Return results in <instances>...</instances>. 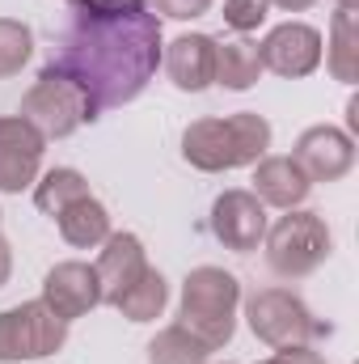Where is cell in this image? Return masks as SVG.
Listing matches in <instances>:
<instances>
[{
  "instance_id": "obj_1",
  "label": "cell",
  "mask_w": 359,
  "mask_h": 364,
  "mask_svg": "<svg viewBox=\"0 0 359 364\" xmlns=\"http://www.w3.org/2000/svg\"><path fill=\"white\" fill-rule=\"evenodd\" d=\"M161 64V17L136 0L127 9H85L77 4L72 26L51 60L55 73L72 77L97 110L127 106L148 90Z\"/></svg>"
},
{
  "instance_id": "obj_2",
  "label": "cell",
  "mask_w": 359,
  "mask_h": 364,
  "mask_svg": "<svg viewBox=\"0 0 359 364\" xmlns=\"http://www.w3.org/2000/svg\"><path fill=\"white\" fill-rule=\"evenodd\" d=\"M270 149V123L254 110H237L224 119H194L182 132V157L203 174H224L263 161Z\"/></svg>"
},
{
  "instance_id": "obj_3",
  "label": "cell",
  "mask_w": 359,
  "mask_h": 364,
  "mask_svg": "<svg viewBox=\"0 0 359 364\" xmlns=\"http://www.w3.org/2000/svg\"><path fill=\"white\" fill-rule=\"evenodd\" d=\"M237 305H241L237 275L224 272V267H194L182 284L178 326L190 331L207 352H216L237 331Z\"/></svg>"
},
{
  "instance_id": "obj_4",
  "label": "cell",
  "mask_w": 359,
  "mask_h": 364,
  "mask_svg": "<svg viewBox=\"0 0 359 364\" xmlns=\"http://www.w3.org/2000/svg\"><path fill=\"white\" fill-rule=\"evenodd\" d=\"M43 140H64V136H72L77 127H85L97 119V106H93V97L72 77H64V73H55L51 64L43 68V77L34 81V90L21 97V110H17Z\"/></svg>"
},
{
  "instance_id": "obj_5",
  "label": "cell",
  "mask_w": 359,
  "mask_h": 364,
  "mask_svg": "<svg viewBox=\"0 0 359 364\" xmlns=\"http://www.w3.org/2000/svg\"><path fill=\"white\" fill-rule=\"evenodd\" d=\"M245 318H250V331L267 343V348H304L321 335H330L326 322H317L309 314V305L287 292V288H263L245 301Z\"/></svg>"
},
{
  "instance_id": "obj_6",
  "label": "cell",
  "mask_w": 359,
  "mask_h": 364,
  "mask_svg": "<svg viewBox=\"0 0 359 364\" xmlns=\"http://www.w3.org/2000/svg\"><path fill=\"white\" fill-rule=\"evenodd\" d=\"M330 229L317 212H292L267 233V263L283 279H304L330 259Z\"/></svg>"
},
{
  "instance_id": "obj_7",
  "label": "cell",
  "mask_w": 359,
  "mask_h": 364,
  "mask_svg": "<svg viewBox=\"0 0 359 364\" xmlns=\"http://www.w3.org/2000/svg\"><path fill=\"white\" fill-rule=\"evenodd\" d=\"M68 343V322L55 318L43 301L0 309V364L43 360Z\"/></svg>"
},
{
  "instance_id": "obj_8",
  "label": "cell",
  "mask_w": 359,
  "mask_h": 364,
  "mask_svg": "<svg viewBox=\"0 0 359 364\" xmlns=\"http://www.w3.org/2000/svg\"><path fill=\"white\" fill-rule=\"evenodd\" d=\"M211 233L224 250L250 255L267 237V208L254 191H224L211 203Z\"/></svg>"
},
{
  "instance_id": "obj_9",
  "label": "cell",
  "mask_w": 359,
  "mask_h": 364,
  "mask_svg": "<svg viewBox=\"0 0 359 364\" xmlns=\"http://www.w3.org/2000/svg\"><path fill=\"white\" fill-rule=\"evenodd\" d=\"M258 60L263 68L275 77H287V81H300L309 73H317L321 64V34L304 21H283L267 34V43L258 47Z\"/></svg>"
},
{
  "instance_id": "obj_10",
  "label": "cell",
  "mask_w": 359,
  "mask_h": 364,
  "mask_svg": "<svg viewBox=\"0 0 359 364\" xmlns=\"http://www.w3.org/2000/svg\"><path fill=\"white\" fill-rule=\"evenodd\" d=\"M43 149H47V140L21 114L0 119V191L4 195H21L30 182H38Z\"/></svg>"
},
{
  "instance_id": "obj_11",
  "label": "cell",
  "mask_w": 359,
  "mask_h": 364,
  "mask_svg": "<svg viewBox=\"0 0 359 364\" xmlns=\"http://www.w3.org/2000/svg\"><path fill=\"white\" fill-rule=\"evenodd\" d=\"M292 161L304 170L309 182H338V178H347L351 166H355V140L347 132L321 123V127H309L296 140V157Z\"/></svg>"
},
{
  "instance_id": "obj_12",
  "label": "cell",
  "mask_w": 359,
  "mask_h": 364,
  "mask_svg": "<svg viewBox=\"0 0 359 364\" xmlns=\"http://www.w3.org/2000/svg\"><path fill=\"white\" fill-rule=\"evenodd\" d=\"M43 305L72 322V318H85L89 309L101 305V288H97V272L89 263H55L47 279H43Z\"/></svg>"
},
{
  "instance_id": "obj_13",
  "label": "cell",
  "mask_w": 359,
  "mask_h": 364,
  "mask_svg": "<svg viewBox=\"0 0 359 364\" xmlns=\"http://www.w3.org/2000/svg\"><path fill=\"white\" fill-rule=\"evenodd\" d=\"M106 250H101V259H97V288H101V301L106 305H114L140 275L148 272V259H144V246H140V237L136 233H110L106 242H101Z\"/></svg>"
},
{
  "instance_id": "obj_14",
  "label": "cell",
  "mask_w": 359,
  "mask_h": 364,
  "mask_svg": "<svg viewBox=\"0 0 359 364\" xmlns=\"http://www.w3.org/2000/svg\"><path fill=\"white\" fill-rule=\"evenodd\" d=\"M211 68H216V38L207 34H182L165 51V73L182 93H203L211 85Z\"/></svg>"
},
{
  "instance_id": "obj_15",
  "label": "cell",
  "mask_w": 359,
  "mask_h": 364,
  "mask_svg": "<svg viewBox=\"0 0 359 364\" xmlns=\"http://www.w3.org/2000/svg\"><path fill=\"white\" fill-rule=\"evenodd\" d=\"M309 186L313 182L304 178V170L292 161V157H263V161H254V195L270 203V208H296V203H304V195H309Z\"/></svg>"
},
{
  "instance_id": "obj_16",
  "label": "cell",
  "mask_w": 359,
  "mask_h": 364,
  "mask_svg": "<svg viewBox=\"0 0 359 364\" xmlns=\"http://www.w3.org/2000/svg\"><path fill=\"white\" fill-rule=\"evenodd\" d=\"M263 77V60H258V43H216V68H211V85H224V90L241 93L254 90Z\"/></svg>"
},
{
  "instance_id": "obj_17",
  "label": "cell",
  "mask_w": 359,
  "mask_h": 364,
  "mask_svg": "<svg viewBox=\"0 0 359 364\" xmlns=\"http://www.w3.org/2000/svg\"><path fill=\"white\" fill-rule=\"evenodd\" d=\"M55 220H60L64 242L77 246V250H93V246H101V242L110 237V212H106V203H97L93 195L68 203Z\"/></svg>"
},
{
  "instance_id": "obj_18",
  "label": "cell",
  "mask_w": 359,
  "mask_h": 364,
  "mask_svg": "<svg viewBox=\"0 0 359 364\" xmlns=\"http://www.w3.org/2000/svg\"><path fill=\"white\" fill-rule=\"evenodd\" d=\"M165 301H170V284H165V275L148 267V272L140 275V279L114 301V309H118L127 322H153V318H161Z\"/></svg>"
},
{
  "instance_id": "obj_19",
  "label": "cell",
  "mask_w": 359,
  "mask_h": 364,
  "mask_svg": "<svg viewBox=\"0 0 359 364\" xmlns=\"http://www.w3.org/2000/svg\"><path fill=\"white\" fill-rule=\"evenodd\" d=\"M330 73L347 85H355L359 77V21L355 9H338L334 13V30H330Z\"/></svg>"
},
{
  "instance_id": "obj_20",
  "label": "cell",
  "mask_w": 359,
  "mask_h": 364,
  "mask_svg": "<svg viewBox=\"0 0 359 364\" xmlns=\"http://www.w3.org/2000/svg\"><path fill=\"white\" fill-rule=\"evenodd\" d=\"M85 195H89V182H85L81 170H51V174H43V182L34 186V203L47 216H60L68 203H77Z\"/></svg>"
},
{
  "instance_id": "obj_21",
  "label": "cell",
  "mask_w": 359,
  "mask_h": 364,
  "mask_svg": "<svg viewBox=\"0 0 359 364\" xmlns=\"http://www.w3.org/2000/svg\"><path fill=\"white\" fill-rule=\"evenodd\" d=\"M207 348L190 335V331H182L178 322L174 326H165L153 343H148V364H207Z\"/></svg>"
},
{
  "instance_id": "obj_22",
  "label": "cell",
  "mask_w": 359,
  "mask_h": 364,
  "mask_svg": "<svg viewBox=\"0 0 359 364\" xmlns=\"http://www.w3.org/2000/svg\"><path fill=\"white\" fill-rule=\"evenodd\" d=\"M34 55V34L26 21H13V17H0V81L4 77H17Z\"/></svg>"
},
{
  "instance_id": "obj_23",
  "label": "cell",
  "mask_w": 359,
  "mask_h": 364,
  "mask_svg": "<svg viewBox=\"0 0 359 364\" xmlns=\"http://www.w3.org/2000/svg\"><path fill=\"white\" fill-rule=\"evenodd\" d=\"M270 0H224V26L237 34H250L267 21Z\"/></svg>"
},
{
  "instance_id": "obj_24",
  "label": "cell",
  "mask_w": 359,
  "mask_h": 364,
  "mask_svg": "<svg viewBox=\"0 0 359 364\" xmlns=\"http://www.w3.org/2000/svg\"><path fill=\"white\" fill-rule=\"evenodd\" d=\"M211 9V0H153V13H165L174 21H190V17H203Z\"/></svg>"
},
{
  "instance_id": "obj_25",
  "label": "cell",
  "mask_w": 359,
  "mask_h": 364,
  "mask_svg": "<svg viewBox=\"0 0 359 364\" xmlns=\"http://www.w3.org/2000/svg\"><path fill=\"white\" fill-rule=\"evenodd\" d=\"M267 364H326V356L313 352V343H304V348H275Z\"/></svg>"
},
{
  "instance_id": "obj_26",
  "label": "cell",
  "mask_w": 359,
  "mask_h": 364,
  "mask_svg": "<svg viewBox=\"0 0 359 364\" xmlns=\"http://www.w3.org/2000/svg\"><path fill=\"white\" fill-rule=\"evenodd\" d=\"M9 272H13V255H9V242L0 237V288L9 284Z\"/></svg>"
},
{
  "instance_id": "obj_27",
  "label": "cell",
  "mask_w": 359,
  "mask_h": 364,
  "mask_svg": "<svg viewBox=\"0 0 359 364\" xmlns=\"http://www.w3.org/2000/svg\"><path fill=\"white\" fill-rule=\"evenodd\" d=\"M270 4H279V9H287V13H304V9H313L317 0H270Z\"/></svg>"
},
{
  "instance_id": "obj_28",
  "label": "cell",
  "mask_w": 359,
  "mask_h": 364,
  "mask_svg": "<svg viewBox=\"0 0 359 364\" xmlns=\"http://www.w3.org/2000/svg\"><path fill=\"white\" fill-rule=\"evenodd\" d=\"M85 9H127V4H136V0H81Z\"/></svg>"
},
{
  "instance_id": "obj_29",
  "label": "cell",
  "mask_w": 359,
  "mask_h": 364,
  "mask_svg": "<svg viewBox=\"0 0 359 364\" xmlns=\"http://www.w3.org/2000/svg\"><path fill=\"white\" fill-rule=\"evenodd\" d=\"M347 127H351V132H359V102H355V97L347 102Z\"/></svg>"
},
{
  "instance_id": "obj_30",
  "label": "cell",
  "mask_w": 359,
  "mask_h": 364,
  "mask_svg": "<svg viewBox=\"0 0 359 364\" xmlns=\"http://www.w3.org/2000/svg\"><path fill=\"white\" fill-rule=\"evenodd\" d=\"M338 9H355V0H338Z\"/></svg>"
},
{
  "instance_id": "obj_31",
  "label": "cell",
  "mask_w": 359,
  "mask_h": 364,
  "mask_svg": "<svg viewBox=\"0 0 359 364\" xmlns=\"http://www.w3.org/2000/svg\"><path fill=\"white\" fill-rule=\"evenodd\" d=\"M68 4H81V0H68Z\"/></svg>"
}]
</instances>
